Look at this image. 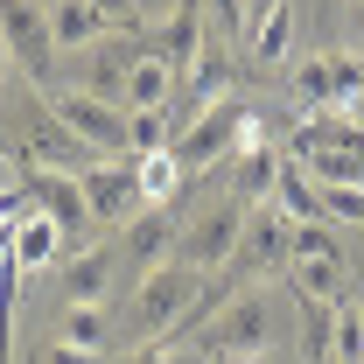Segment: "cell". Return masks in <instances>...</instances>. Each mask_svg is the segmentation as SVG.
I'll use <instances>...</instances> for the list:
<instances>
[{
	"label": "cell",
	"mask_w": 364,
	"mask_h": 364,
	"mask_svg": "<svg viewBox=\"0 0 364 364\" xmlns=\"http://www.w3.org/2000/svg\"><path fill=\"white\" fill-rule=\"evenodd\" d=\"M43 105L85 140V147H98L105 161H134V119H127V105H112V98H98V91H77V85H49Z\"/></svg>",
	"instance_id": "cell-2"
},
{
	"label": "cell",
	"mask_w": 364,
	"mask_h": 364,
	"mask_svg": "<svg viewBox=\"0 0 364 364\" xmlns=\"http://www.w3.org/2000/svg\"><path fill=\"white\" fill-rule=\"evenodd\" d=\"M43 364H105V350H77V343L49 336V343H43Z\"/></svg>",
	"instance_id": "cell-32"
},
{
	"label": "cell",
	"mask_w": 364,
	"mask_h": 364,
	"mask_svg": "<svg viewBox=\"0 0 364 364\" xmlns=\"http://www.w3.org/2000/svg\"><path fill=\"white\" fill-rule=\"evenodd\" d=\"M364 154V127L358 119H336V112H309L294 134H287V161H301V154Z\"/></svg>",
	"instance_id": "cell-15"
},
{
	"label": "cell",
	"mask_w": 364,
	"mask_h": 364,
	"mask_svg": "<svg viewBox=\"0 0 364 364\" xmlns=\"http://www.w3.org/2000/svg\"><path fill=\"white\" fill-rule=\"evenodd\" d=\"M14 259H21L28 273L56 267V259H63V225H49L43 210H36V218H21V238H14Z\"/></svg>",
	"instance_id": "cell-21"
},
{
	"label": "cell",
	"mask_w": 364,
	"mask_h": 364,
	"mask_svg": "<svg viewBox=\"0 0 364 364\" xmlns=\"http://www.w3.org/2000/svg\"><path fill=\"white\" fill-rule=\"evenodd\" d=\"M85 203H91V225L98 231H127L140 210H147L140 168L134 161H98V168H85Z\"/></svg>",
	"instance_id": "cell-9"
},
{
	"label": "cell",
	"mask_w": 364,
	"mask_h": 364,
	"mask_svg": "<svg viewBox=\"0 0 364 364\" xmlns=\"http://www.w3.org/2000/svg\"><path fill=\"white\" fill-rule=\"evenodd\" d=\"M119 364H203V350L196 343H140L134 358H119Z\"/></svg>",
	"instance_id": "cell-31"
},
{
	"label": "cell",
	"mask_w": 364,
	"mask_h": 364,
	"mask_svg": "<svg viewBox=\"0 0 364 364\" xmlns=\"http://www.w3.org/2000/svg\"><path fill=\"white\" fill-rule=\"evenodd\" d=\"M0 43H7V56H14L36 85L56 77V36H49V7L43 0H0Z\"/></svg>",
	"instance_id": "cell-7"
},
{
	"label": "cell",
	"mask_w": 364,
	"mask_h": 364,
	"mask_svg": "<svg viewBox=\"0 0 364 364\" xmlns=\"http://www.w3.org/2000/svg\"><path fill=\"white\" fill-rule=\"evenodd\" d=\"M176 91H182V77L154 56V49H147V56L134 63V77H127V98H119V105H127V112H161Z\"/></svg>",
	"instance_id": "cell-18"
},
{
	"label": "cell",
	"mask_w": 364,
	"mask_h": 364,
	"mask_svg": "<svg viewBox=\"0 0 364 364\" xmlns=\"http://www.w3.org/2000/svg\"><path fill=\"white\" fill-rule=\"evenodd\" d=\"M245 218H252V203H238V196L210 203L196 225H182L176 259H182L189 273H218V267H231V252H238V238H245Z\"/></svg>",
	"instance_id": "cell-6"
},
{
	"label": "cell",
	"mask_w": 364,
	"mask_h": 364,
	"mask_svg": "<svg viewBox=\"0 0 364 364\" xmlns=\"http://www.w3.org/2000/svg\"><path fill=\"white\" fill-rule=\"evenodd\" d=\"M21 189H28V203L43 210L49 225H63V245H77V238H105V231L91 225V203H85V176H70V168H43V161H28L21 168Z\"/></svg>",
	"instance_id": "cell-5"
},
{
	"label": "cell",
	"mask_w": 364,
	"mask_h": 364,
	"mask_svg": "<svg viewBox=\"0 0 364 364\" xmlns=\"http://www.w3.org/2000/svg\"><path fill=\"white\" fill-rule=\"evenodd\" d=\"M56 336L77 343V350H105V343H112V316H105V301H77V309H63Z\"/></svg>",
	"instance_id": "cell-22"
},
{
	"label": "cell",
	"mask_w": 364,
	"mask_h": 364,
	"mask_svg": "<svg viewBox=\"0 0 364 364\" xmlns=\"http://www.w3.org/2000/svg\"><path fill=\"white\" fill-rule=\"evenodd\" d=\"M7 63H14V56H7V43H0V77H7Z\"/></svg>",
	"instance_id": "cell-38"
},
{
	"label": "cell",
	"mask_w": 364,
	"mask_h": 364,
	"mask_svg": "<svg viewBox=\"0 0 364 364\" xmlns=\"http://www.w3.org/2000/svg\"><path fill=\"white\" fill-rule=\"evenodd\" d=\"M7 218H28V189H21V176L0 189V225H7Z\"/></svg>",
	"instance_id": "cell-34"
},
{
	"label": "cell",
	"mask_w": 364,
	"mask_h": 364,
	"mask_svg": "<svg viewBox=\"0 0 364 364\" xmlns=\"http://www.w3.org/2000/svg\"><path fill=\"white\" fill-rule=\"evenodd\" d=\"M43 7H49L56 49H85V43H98V36H112V21H105L91 0H43Z\"/></svg>",
	"instance_id": "cell-17"
},
{
	"label": "cell",
	"mask_w": 364,
	"mask_h": 364,
	"mask_svg": "<svg viewBox=\"0 0 364 364\" xmlns=\"http://www.w3.org/2000/svg\"><path fill=\"white\" fill-rule=\"evenodd\" d=\"M21 280H28V267L7 252V259H0V364H14V309H21Z\"/></svg>",
	"instance_id": "cell-25"
},
{
	"label": "cell",
	"mask_w": 364,
	"mask_h": 364,
	"mask_svg": "<svg viewBox=\"0 0 364 364\" xmlns=\"http://www.w3.org/2000/svg\"><path fill=\"white\" fill-rule=\"evenodd\" d=\"M350 28H358V36H364V0H350Z\"/></svg>",
	"instance_id": "cell-37"
},
{
	"label": "cell",
	"mask_w": 364,
	"mask_h": 364,
	"mask_svg": "<svg viewBox=\"0 0 364 364\" xmlns=\"http://www.w3.org/2000/svg\"><path fill=\"white\" fill-rule=\"evenodd\" d=\"M28 161H43V168H70V176H85V168H98L105 154L98 147H85V140L70 134L49 105H36L28 112Z\"/></svg>",
	"instance_id": "cell-13"
},
{
	"label": "cell",
	"mask_w": 364,
	"mask_h": 364,
	"mask_svg": "<svg viewBox=\"0 0 364 364\" xmlns=\"http://www.w3.org/2000/svg\"><path fill=\"white\" fill-rule=\"evenodd\" d=\"M329 364H364V309L336 301V329H329Z\"/></svg>",
	"instance_id": "cell-26"
},
{
	"label": "cell",
	"mask_w": 364,
	"mask_h": 364,
	"mask_svg": "<svg viewBox=\"0 0 364 364\" xmlns=\"http://www.w3.org/2000/svg\"><path fill=\"white\" fill-rule=\"evenodd\" d=\"M245 49H252V63H287V56H294V0H280V7H267V14L252 21V36H245Z\"/></svg>",
	"instance_id": "cell-19"
},
{
	"label": "cell",
	"mask_w": 364,
	"mask_h": 364,
	"mask_svg": "<svg viewBox=\"0 0 364 364\" xmlns=\"http://www.w3.org/2000/svg\"><path fill=\"white\" fill-rule=\"evenodd\" d=\"M329 329H336V301H301V358L329 364Z\"/></svg>",
	"instance_id": "cell-28"
},
{
	"label": "cell",
	"mask_w": 364,
	"mask_h": 364,
	"mask_svg": "<svg viewBox=\"0 0 364 364\" xmlns=\"http://www.w3.org/2000/svg\"><path fill=\"white\" fill-rule=\"evenodd\" d=\"M267 7H280V0H245V14H252V21H259V14H267Z\"/></svg>",
	"instance_id": "cell-36"
},
{
	"label": "cell",
	"mask_w": 364,
	"mask_h": 364,
	"mask_svg": "<svg viewBox=\"0 0 364 364\" xmlns=\"http://www.w3.org/2000/svg\"><path fill=\"white\" fill-rule=\"evenodd\" d=\"M7 182H14V168H7V161H0V189H7Z\"/></svg>",
	"instance_id": "cell-39"
},
{
	"label": "cell",
	"mask_w": 364,
	"mask_h": 364,
	"mask_svg": "<svg viewBox=\"0 0 364 364\" xmlns=\"http://www.w3.org/2000/svg\"><path fill=\"white\" fill-rule=\"evenodd\" d=\"M203 14H210V28H218L225 43H245V36H252V14H245V0H203Z\"/></svg>",
	"instance_id": "cell-30"
},
{
	"label": "cell",
	"mask_w": 364,
	"mask_h": 364,
	"mask_svg": "<svg viewBox=\"0 0 364 364\" xmlns=\"http://www.w3.org/2000/svg\"><path fill=\"white\" fill-rule=\"evenodd\" d=\"M231 168H238V176H231V196H238V203H267L273 182H280V168H287V154L267 140V147H245V154H231Z\"/></svg>",
	"instance_id": "cell-16"
},
{
	"label": "cell",
	"mask_w": 364,
	"mask_h": 364,
	"mask_svg": "<svg viewBox=\"0 0 364 364\" xmlns=\"http://www.w3.org/2000/svg\"><path fill=\"white\" fill-rule=\"evenodd\" d=\"M91 7H98L112 28H127V21H134V0H91Z\"/></svg>",
	"instance_id": "cell-35"
},
{
	"label": "cell",
	"mask_w": 364,
	"mask_h": 364,
	"mask_svg": "<svg viewBox=\"0 0 364 364\" xmlns=\"http://www.w3.org/2000/svg\"><path fill=\"white\" fill-rule=\"evenodd\" d=\"M245 112H252V105H245L238 91L218 98L210 112H196V119L168 140V154L182 161V176H210V168H225L231 154H238V127H245Z\"/></svg>",
	"instance_id": "cell-4"
},
{
	"label": "cell",
	"mask_w": 364,
	"mask_h": 364,
	"mask_svg": "<svg viewBox=\"0 0 364 364\" xmlns=\"http://www.w3.org/2000/svg\"><path fill=\"white\" fill-rule=\"evenodd\" d=\"M196 287H203V273H189L182 259L140 273L134 301H127V329H134L140 343H168V336H176V322L189 316V301H196Z\"/></svg>",
	"instance_id": "cell-3"
},
{
	"label": "cell",
	"mask_w": 364,
	"mask_h": 364,
	"mask_svg": "<svg viewBox=\"0 0 364 364\" xmlns=\"http://www.w3.org/2000/svg\"><path fill=\"white\" fill-rule=\"evenodd\" d=\"M316 189V218L329 225H364V182H309Z\"/></svg>",
	"instance_id": "cell-24"
},
{
	"label": "cell",
	"mask_w": 364,
	"mask_h": 364,
	"mask_svg": "<svg viewBox=\"0 0 364 364\" xmlns=\"http://www.w3.org/2000/svg\"><path fill=\"white\" fill-rule=\"evenodd\" d=\"M287 238H294V218L280 210V203H252V218H245V238H238V267L252 273V280H273V273H287Z\"/></svg>",
	"instance_id": "cell-12"
},
{
	"label": "cell",
	"mask_w": 364,
	"mask_h": 364,
	"mask_svg": "<svg viewBox=\"0 0 364 364\" xmlns=\"http://www.w3.org/2000/svg\"><path fill=\"white\" fill-rule=\"evenodd\" d=\"M238 364H252V358H238Z\"/></svg>",
	"instance_id": "cell-40"
},
{
	"label": "cell",
	"mask_w": 364,
	"mask_h": 364,
	"mask_svg": "<svg viewBox=\"0 0 364 364\" xmlns=\"http://www.w3.org/2000/svg\"><path fill=\"white\" fill-rule=\"evenodd\" d=\"M134 168H140V196H147V203H176V196H182V182H189V176H182V161L168 154V147L140 154Z\"/></svg>",
	"instance_id": "cell-23"
},
{
	"label": "cell",
	"mask_w": 364,
	"mask_h": 364,
	"mask_svg": "<svg viewBox=\"0 0 364 364\" xmlns=\"http://www.w3.org/2000/svg\"><path fill=\"white\" fill-rule=\"evenodd\" d=\"M182 0H134V21H127V36H140V28H154V21H168Z\"/></svg>",
	"instance_id": "cell-33"
},
{
	"label": "cell",
	"mask_w": 364,
	"mask_h": 364,
	"mask_svg": "<svg viewBox=\"0 0 364 364\" xmlns=\"http://www.w3.org/2000/svg\"><path fill=\"white\" fill-rule=\"evenodd\" d=\"M287 280H294L301 301H350L343 294V280H350L343 259H287Z\"/></svg>",
	"instance_id": "cell-20"
},
{
	"label": "cell",
	"mask_w": 364,
	"mask_h": 364,
	"mask_svg": "<svg viewBox=\"0 0 364 364\" xmlns=\"http://www.w3.org/2000/svg\"><path fill=\"white\" fill-rule=\"evenodd\" d=\"M147 56V36H127V28H112V36H98V43L77 49V91H98V98H127V77H134V63Z\"/></svg>",
	"instance_id": "cell-8"
},
{
	"label": "cell",
	"mask_w": 364,
	"mask_h": 364,
	"mask_svg": "<svg viewBox=\"0 0 364 364\" xmlns=\"http://www.w3.org/2000/svg\"><path fill=\"white\" fill-rule=\"evenodd\" d=\"M350 91H364V63L358 56H309V63H294V98H309V112L350 98Z\"/></svg>",
	"instance_id": "cell-14"
},
{
	"label": "cell",
	"mask_w": 364,
	"mask_h": 364,
	"mask_svg": "<svg viewBox=\"0 0 364 364\" xmlns=\"http://www.w3.org/2000/svg\"><path fill=\"white\" fill-rule=\"evenodd\" d=\"M287 259H343V238H336V225H329V218L294 225V238H287Z\"/></svg>",
	"instance_id": "cell-27"
},
{
	"label": "cell",
	"mask_w": 364,
	"mask_h": 364,
	"mask_svg": "<svg viewBox=\"0 0 364 364\" xmlns=\"http://www.w3.org/2000/svg\"><path fill=\"white\" fill-rule=\"evenodd\" d=\"M119 273H127L119 238H91L77 259H56V294H63V309H77V301H105Z\"/></svg>",
	"instance_id": "cell-10"
},
{
	"label": "cell",
	"mask_w": 364,
	"mask_h": 364,
	"mask_svg": "<svg viewBox=\"0 0 364 364\" xmlns=\"http://www.w3.org/2000/svg\"><path fill=\"white\" fill-rule=\"evenodd\" d=\"M273 336H280V294L273 287H252V294L238 287L225 309L196 329V350L203 358H259Z\"/></svg>",
	"instance_id": "cell-1"
},
{
	"label": "cell",
	"mask_w": 364,
	"mask_h": 364,
	"mask_svg": "<svg viewBox=\"0 0 364 364\" xmlns=\"http://www.w3.org/2000/svg\"><path fill=\"white\" fill-rule=\"evenodd\" d=\"M301 176L309 182H364V154H301Z\"/></svg>",
	"instance_id": "cell-29"
},
{
	"label": "cell",
	"mask_w": 364,
	"mask_h": 364,
	"mask_svg": "<svg viewBox=\"0 0 364 364\" xmlns=\"http://www.w3.org/2000/svg\"><path fill=\"white\" fill-rule=\"evenodd\" d=\"M176 238H182V218H176V203H147L134 225L119 231V259H127V273H154V267H168L176 259Z\"/></svg>",
	"instance_id": "cell-11"
}]
</instances>
